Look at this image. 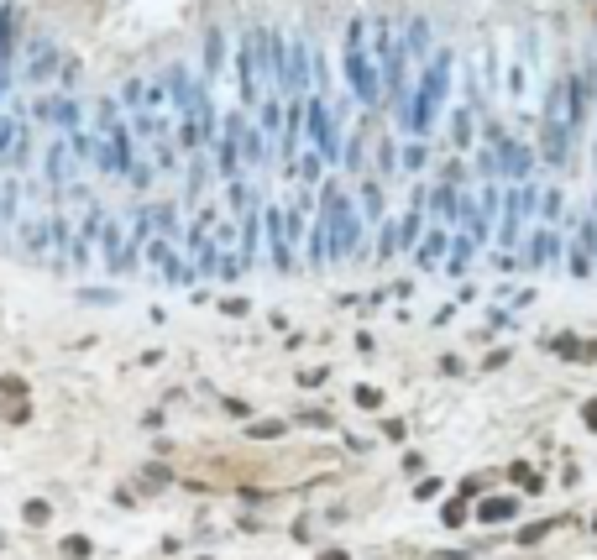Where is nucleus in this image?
<instances>
[{"label": "nucleus", "instance_id": "obj_1", "mask_svg": "<svg viewBox=\"0 0 597 560\" xmlns=\"http://www.w3.org/2000/svg\"><path fill=\"white\" fill-rule=\"evenodd\" d=\"M346 74L362 100H377V74H373V58H367V42H362V21L346 26Z\"/></svg>", "mask_w": 597, "mask_h": 560}, {"label": "nucleus", "instance_id": "obj_5", "mask_svg": "<svg viewBox=\"0 0 597 560\" xmlns=\"http://www.w3.org/2000/svg\"><path fill=\"white\" fill-rule=\"evenodd\" d=\"M288 84H294V89L309 84V69H304V42H294V58H288Z\"/></svg>", "mask_w": 597, "mask_h": 560}, {"label": "nucleus", "instance_id": "obj_9", "mask_svg": "<svg viewBox=\"0 0 597 560\" xmlns=\"http://www.w3.org/2000/svg\"><path fill=\"white\" fill-rule=\"evenodd\" d=\"M508 513H513L508 498H498V503H487V508H482V518H508Z\"/></svg>", "mask_w": 597, "mask_h": 560}, {"label": "nucleus", "instance_id": "obj_4", "mask_svg": "<svg viewBox=\"0 0 597 560\" xmlns=\"http://www.w3.org/2000/svg\"><path fill=\"white\" fill-rule=\"evenodd\" d=\"M498 147H503V163H508L503 173H513V178H524V173H529V163H535V157H529V147H519V142H498Z\"/></svg>", "mask_w": 597, "mask_h": 560}, {"label": "nucleus", "instance_id": "obj_6", "mask_svg": "<svg viewBox=\"0 0 597 560\" xmlns=\"http://www.w3.org/2000/svg\"><path fill=\"white\" fill-rule=\"evenodd\" d=\"M440 251H445V236H430V241H424V251H419V262H424V268H435V262H440Z\"/></svg>", "mask_w": 597, "mask_h": 560}, {"label": "nucleus", "instance_id": "obj_7", "mask_svg": "<svg viewBox=\"0 0 597 560\" xmlns=\"http://www.w3.org/2000/svg\"><path fill=\"white\" fill-rule=\"evenodd\" d=\"M205 58H210V69H220V32L210 26V37H205Z\"/></svg>", "mask_w": 597, "mask_h": 560}, {"label": "nucleus", "instance_id": "obj_3", "mask_svg": "<svg viewBox=\"0 0 597 560\" xmlns=\"http://www.w3.org/2000/svg\"><path fill=\"white\" fill-rule=\"evenodd\" d=\"M309 137L314 142H320V152L330 157V152H336V126H330V110H325V105L320 100H314L309 105Z\"/></svg>", "mask_w": 597, "mask_h": 560}, {"label": "nucleus", "instance_id": "obj_10", "mask_svg": "<svg viewBox=\"0 0 597 560\" xmlns=\"http://www.w3.org/2000/svg\"><path fill=\"white\" fill-rule=\"evenodd\" d=\"M414 52H430V26L414 21Z\"/></svg>", "mask_w": 597, "mask_h": 560}, {"label": "nucleus", "instance_id": "obj_11", "mask_svg": "<svg viewBox=\"0 0 597 560\" xmlns=\"http://www.w3.org/2000/svg\"><path fill=\"white\" fill-rule=\"evenodd\" d=\"M450 205H456V194H450V189H435V210H440V215H450Z\"/></svg>", "mask_w": 597, "mask_h": 560}, {"label": "nucleus", "instance_id": "obj_8", "mask_svg": "<svg viewBox=\"0 0 597 560\" xmlns=\"http://www.w3.org/2000/svg\"><path fill=\"white\" fill-rule=\"evenodd\" d=\"M555 257V236H540L535 241V262H550Z\"/></svg>", "mask_w": 597, "mask_h": 560}, {"label": "nucleus", "instance_id": "obj_12", "mask_svg": "<svg viewBox=\"0 0 597 560\" xmlns=\"http://www.w3.org/2000/svg\"><path fill=\"white\" fill-rule=\"evenodd\" d=\"M587 424H597V404H587Z\"/></svg>", "mask_w": 597, "mask_h": 560}, {"label": "nucleus", "instance_id": "obj_2", "mask_svg": "<svg viewBox=\"0 0 597 560\" xmlns=\"http://www.w3.org/2000/svg\"><path fill=\"white\" fill-rule=\"evenodd\" d=\"M325 225L336 231V257H346V251H356V225H351V210H346V199H341V194H330Z\"/></svg>", "mask_w": 597, "mask_h": 560}]
</instances>
